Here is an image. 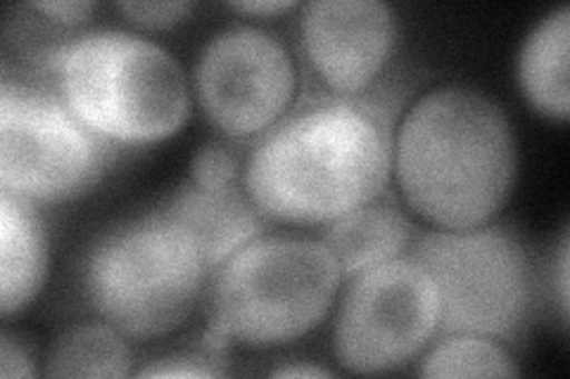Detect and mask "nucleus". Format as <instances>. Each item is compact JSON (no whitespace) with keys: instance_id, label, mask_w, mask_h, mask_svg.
I'll use <instances>...</instances> for the list:
<instances>
[{"instance_id":"f257e3e1","label":"nucleus","mask_w":570,"mask_h":379,"mask_svg":"<svg viewBox=\"0 0 570 379\" xmlns=\"http://www.w3.org/2000/svg\"><path fill=\"white\" fill-rule=\"evenodd\" d=\"M392 157L406 205L442 230L480 228L494 219L519 171L507 112L459 83L428 90L412 104Z\"/></svg>"},{"instance_id":"f03ea898","label":"nucleus","mask_w":570,"mask_h":379,"mask_svg":"<svg viewBox=\"0 0 570 379\" xmlns=\"http://www.w3.org/2000/svg\"><path fill=\"white\" fill-rule=\"evenodd\" d=\"M392 167L385 126L345 100L305 107L278 121L245 167L249 202L281 223H333L371 205Z\"/></svg>"},{"instance_id":"7ed1b4c3","label":"nucleus","mask_w":570,"mask_h":379,"mask_svg":"<svg viewBox=\"0 0 570 379\" xmlns=\"http://www.w3.org/2000/svg\"><path fill=\"white\" fill-rule=\"evenodd\" d=\"M343 270L324 240L259 235L219 266L209 297L212 349H272L316 330L341 292Z\"/></svg>"},{"instance_id":"20e7f679","label":"nucleus","mask_w":570,"mask_h":379,"mask_svg":"<svg viewBox=\"0 0 570 379\" xmlns=\"http://www.w3.org/2000/svg\"><path fill=\"white\" fill-rule=\"evenodd\" d=\"M60 98L107 142L153 146L184 129L190 90L184 67L155 41L121 29H94L56 58Z\"/></svg>"},{"instance_id":"39448f33","label":"nucleus","mask_w":570,"mask_h":379,"mask_svg":"<svg viewBox=\"0 0 570 379\" xmlns=\"http://www.w3.org/2000/svg\"><path fill=\"white\" fill-rule=\"evenodd\" d=\"M207 270L193 235L159 209L102 235L86 257L83 290L121 335L153 339L186 322Z\"/></svg>"},{"instance_id":"423d86ee","label":"nucleus","mask_w":570,"mask_h":379,"mask_svg":"<svg viewBox=\"0 0 570 379\" xmlns=\"http://www.w3.org/2000/svg\"><path fill=\"white\" fill-rule=\"evenodd\" d=\"M440 295L444 335L507 339L519 332L530 309V261L504 228L425 232L412 255Z\"/></svg>"},{"instance_id":"0eeeda50","label":"nucleus","mask_w":570,"mask_h":379,"mask_svg":"<svg viewBox=\"0 0 570 379\" xmlns=\"http://www.w3.org/2000/svg\"><path fill=\"white\" fill-rule=\"evenodd\" d=\"M110 164L107 140L46 88L0 86V180L29 202H67L91 190Z\"/></svg>"},{"instance_id":"6e6552de","label":"nucleus","mask_w":570,"mask_h":379,"mask_svg":"<svg viewBox=\"0 0 570 379\" xmlns=\"http://www.w3.org/2000/svg\"><path fill=\"white\" fill-rule=\"evenodd\" d=\"M440 295L414 257L354 276L333 325L337 363L354 375L404 368L440 330Z\"/></svg>"},{"instance_id":"1a4fd4ad","label":"nucleus","mask_w":570,"mask_h":379,"mask_svg":"<svg viewBox=\"0 0 570 379\" xmlns=\"http://www.w3.org/2000/svg\"><path fill=\"white\" fill-rule=\"evenodd\" d=\"M193 81L203 112L230 138L274 129L297 93L291 52L269 31L247 24L212 36Z\"/></svg>"},{"instance_id":"9d476101","label":"nucleus","mask_w":570,"mask_h":379,"mask_svg":"<svg viewBox=\"0 0 570 379\" xmlns=\"http://www.w3.org/2000/svg\"><path fill=\"white\" fill-rule=\"evenodd\" d=\"M299 33L318 79L337 96H360L395 52L397 17L383 0H312Z\"/></svg>"},{"instance_id":"9b49d317","label":"nucleus","mask_w":570,"mask_h":379,"mask_svg":"<svg viewBox=\"0 0 570 379\" xmlns=\"http://www.w3.org/2000/svg\"><path fill=\"white\" fill-rule=\"evenodd\" d=\"M48 232L33 202L0 190V313L24 311L48 278Z\"/></svg>"},{"instance_id":"f8f14e48","label":"nucleus","mask_w":570,"mask_h":379,"mask_svg":"<svg viewBox=\"0 0 570 379\" xmlns=\"http://www.w3.org/2000/svg\"><path fill=\"white\" fill-rule=\"evenodd\" d=\"M163 209L193 235L209 268H219L262 235L257 207L236 188L203 190L190 183L176 190Z\"/></svg>"},{"instance_id":"ddd939ff","label":"nucleus","mask_w":570,"mask_h":379,"mask_svg":"<svg viewBox=\"0 0 570 379\" xmlns=\"http://www.w3.org/2000/svg\"><path fill=\"white\" fill-rule=\"evenodd\" d=\"M568 43L570 8L561 6L530 31L519 56V83L525 100L554 121H568L570 114Z\"/></svg>"},{"instance_id":"4468645a","label":"nucleus","mask_w":570,"mask_h":379,"mask_svg":"<svg viewBox=\"0 0 570 379\" xmlns=\"http://www.w3.org/2000/svg\"><path fill=\"white\" fill-rule=\"evenodd\" d=\"M412 242V223L387 205H366L328 223L324 245L341 263L343 278H354L364 270L404 255Z\"/></svg>"},{"instance_id":"2eb2a0df","label":"nucleus","mask_w":570,"mask_h":379,"mask_svg":"<svg viewBox=\"0 0 570 379\" xmlns=\"http://www.w3.org/2000/svg\"><path fill=\"white\" fill-rule=\"evenodd\" d=\"M131 372V351L110 322H81L50 345L46 377L119 379Z\"/></svg>"},{"instance_id":"dca6fc26","label":"nucleus","mask_w":570,"mask_h":379,"mask_svg":"<svg viewBox=\"0 0 570 379\" xmlns=\"http://www.w3.org/2000/svg\"><path fill=\"white\" fill-rule=\"evenodd\" d=\"M423 377H519L513 356L492 337L448 335L421 360Z\"/></svg>"},{"instance_id":"f3484780","label":"nucleus","mask_w":570,"mask_h":379,"mask_svg":"<svg viewBox=\"0 0 570 379\" xmlns=\"http://www.w3.org/2000/svg\"><path fill=\"white\" fill-rule=\"evenodd\" d=\"M193 183L203 190H230L236 188L238 164L222 146H205L190 161Z\"/></svg>"},{"instance_id":"a211bd4d","label":"nucleus","mask_w":570,"mask_h":379,"mask_svg":"<svg viewBox=\"0 0 570 379\" xmlns=\"http://www.w3.org/2000/svg\"><path fill=\"white\" fill-rule=\"evenodd\" d=\"M193 3L186 0H165V3H119L117 10L127 17L131 24L142 29H171L181 24L193 12Z\"/></svg>"},{"instance_id":"6ab92c4d","label":"nucleus","mask_w":570,"mask_h":379,"mask_svg":"<svg viewBox=\"0 0 570 379\" xmlns=\"http://www.w3.org/2000/svg\"><path fill=\"white\" fill-rule=\"evenodd\" d=\"M222 370L214 368L207 358L198 356H169L138 370V377H219Z\"/></svg>"},{"instance_id":"aec40b11","label":"nucleus","mask_w":570,"mask_h":379,"mask_svg":"<svg viewBox=\"0 0 570 379\" xmlns=\"http://www.w3.org/2000/svg\"><path fill=\"white\" fill-rule=\"evenodd\" d=\"M31 10L46 14L48 20L58 24L77 27L96 12V3H86V0H50V3H31Z\"/></svg>"},{"instance_id":"412c9836","label":"nucleus","mask_w":570,"mask_h":379,"mask_svg":"<svg viewBox=\"0 0 570 379\" xmlns=\"http://www.w3.org/2000/svg\"><path fill=\"white\" fill-rule=\"evenodd\" d=\"M0 377H36L33 360L29 358L27 349L8 332L0 337Z\"/></svg>"},{"instance_id":"4be33fe9","label":"nucleus","mask_w":570,"mask_h":379,"mask_svg":"<svg viewBox=\"0 0 570 379\" xmlns=\"http://www.w3.org/2000/svg\"><path fill=\"white\" fill-rule=\"evenodd\" d=\"M230 10L240 14H253V17H276L288 10L297 8V0H240V3H230Z\"/></svg>"},{"instance_id":"5701e85b","label":"nucleus","mask_w":570,"mask_h":379,"mask_svg":"<svg viewBox=\"0 0 570 379\" xmlns=\"http://www.w3.org/2000/svg\"><path fill=\"white\" fill-rule=\"evenodd\" d=\"M568 251L570 247H568V232H566L561 240V251H559V306H561L563 322H568V268H570Z\"/></svg>"},{"instance_id":"b1692460","label":"nucleus","mask_w":570,"mask_h":379,"mask_svg":"<svg viewBox=\"0 0 570 379\" xmlns=\"http://www.w3.org/2000/svg\"><path fill=\"white\" fill-rule=\"evenodd\" d=\"M272 377H335V372L318 366H283L272 370Z\"/></svg>"}]
</instances>
